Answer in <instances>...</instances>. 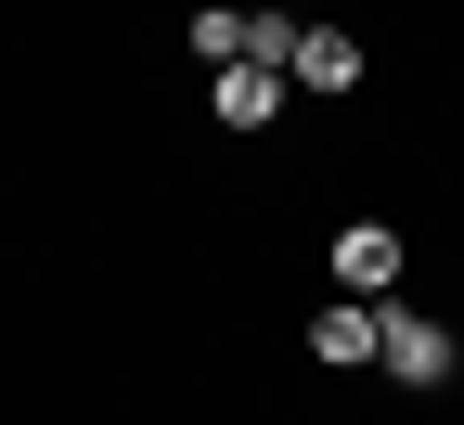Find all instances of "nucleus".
I'll list each match as a JSON object with an SVG mask.
<instances>
[{
	"mask_svg": "<svg viewBox=\"0 0 464 425\" xmlns=\"http://www.w3.org/2000/svg\"><path fill=\"white\" fill-rule=\"evenodd\" d=\"M374 361H387L400 387H451V361H464V348H451L439 310H400V296H387V310H374Z\"/></svg>",
	"mask_w": 464,
	"mask_h": 425,
	"instance_id": "nucleus-1",
	"label": "nucleus"
},
{
	"mask_svg": "<svg viewBox=\"0 0 464 425\" xmlns=\"http://www.w3.org/2000/svg\"><path fill=\"white\" fill-rule=\"evenodd\" d=\"M207 116L219 130H271L284 116V65H207Z\"/></svg>",
	"mask_w": 464,
	"mask_h": 425,
	"instance_id": "nucleus-2",
	"label": "nucleus"
},
{
	"mask_svg": "<svg viewBox=\"0 0 464 425\" xmlns=\"http://www.w3.org/2000/svg\"><path fill=\"white\" fill-rule=\"evenodd\" d=\"M335 284H348V296H400V232H387V219H348V232H335Z\"/></svg>",
	"mask_w": 464,
	"mask_h": 425,
	"instance_id": "nucleus-3",
	"label": "nucleus"
},
{
	"mask_svg": "<svg viewBox=\"0 0 464 425\" xmlns=\"http://www.w3.org/2000/svg\"><path fill=\"white\" fill-rule=\"evenodd\" d=\"M284 78H297V91H348V78H362V39H348V26H297Z\"/></svg>",
	"mask_w": 464,
	"mask_h": 425,
	"instance_id": "nucleus-4",
	"label": "nucleus"
},
{
	"mask_svg": "<svg viewBox=\"0 0 464 425\" xmlns=\"http://www.w3.org/2000/svg\"><path fill=\"white\" fill-rule=\"evenodd\" d=\"M310 361L362 374V361H374V296H335V310H310Z\"/></svg>",
	"mask_w": 464,
	"mask_h": 425,
	"instance_id": "nucleus-5",
	"label": "nucleus"
},
{
	"mask_svg": "<svg viewBox=\"0 0 464 425\" xmlns=\"http://www.w3.org/2000/svg\"><path fill=\"white\" fill-rule=\"evenodd\" d=\"M181 39H194V65H246V0H194Z\"/></svg>",
	"mask_w": 464,
	"mask_h": 425,
	"instance_id": "nucleus-6",
	"label": "nucleus"
},
{
	"mask_svg": "<svg viewBox=\"0 0 464 425\" xmlns=\"http://www.w3.org/2000/svg\"><path fill=\"white\" fill-rule=\"evenodd\" d=\"M284 52H297V14H284V0H258V14H246V65H284Z\"/></svg>",
	"mask_w": 464,
	"mask_h": 425,
	"instance_id": "nucleus-7",
	"label": "nucleus"
}]
</instances>
